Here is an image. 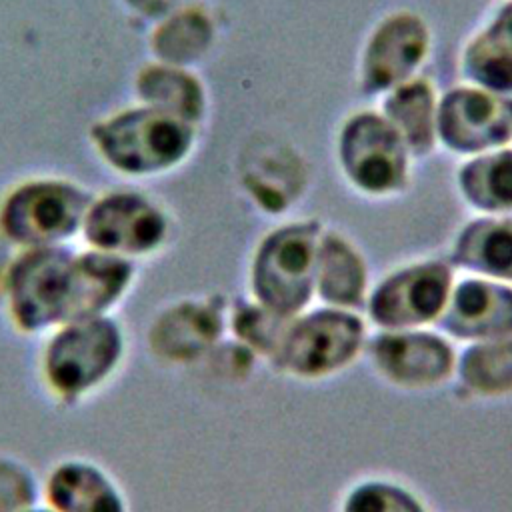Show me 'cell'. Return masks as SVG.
I'll use <instances>...</instances> for the list:
<instances>
[{
    "label": "cell",
    "instance_id": "20",
    "mask_svg": "<svg viewBox=\"0 0 512 512\" xmlns=\"http://www.w3.org/2000/svg\"><path fill=\"white\" fill-rule=\"evenodd\" d=\"M366 266L360 252L338 232L320 234L314 266V292L326 306H358L366 292Z\"/></svg>",
    "mask_w": 512,
    "mask_h": 512
},
{
    "label": "cell",
    "instance_id": "15",
    "mask_svg": "<svg viewBox=\"0 0 512 512\" xmlns=\"http://www.w3.org/2000/svg\"><path fill=\"white\" fill-rule=\"evenodd\" d=\"M374 366L402 386H430L444 380L454 368L450 344L422 330H388L370 344Z\"/></svg>",
    "mask_w": 512,
    "mask_h": 512
},
{
    "label": "cell",
    "instance_id": "26",
    "mask_svg": "<svg viewBox=\"0 0 512 512\" xmlns=\"http://www.w3.org/2000/svg\"><path fill=\"white\" fill-rule=\"evenodd\" d=\"M124 4L140 18L158 22L160 18L182 6V0H124Z\"/></svg>",
    "mask_w": 512,
    "mask_h": 512
},
{
    "label": "cell",
    "instance_id": "7",
    "mask_svg": "<svg viewBox=\"0 0 512 512\" xmlns=\"http://www.w3.org/2000/svg\"><path fill=\"white\" fill-rule=\"evenodd\" d=\"M336 160L348 184L366 196L400 194L410 182L412 156L376 110H356L342 122Z\"/></svg>",
    "mask_w": 512,
    "mask_h": 512
},
{
    "label": "cell",
    "instance_id": "3",
    "mask_svg": "<svg viewBox=\"0 0 512 512\" xmlns=\"http://www.w3.org/2000/svg\"><path fill=\"white\" fill-rule=\"evenodd\" d=\"M198 128L144 104L118 108L88 128L100 162L126 178H160L194 152Z\"/></svg>",
    "mask_w": 512,
    "mask_h": 512
},
{
    "label": "cell",
    "instance_id": "8",
    "mask_svg": "<svg viewBox=\"0 0 512 512\" xmlns=\"http://www.w3.org/2000/svg\"><path fill=\"white\" fill-rule=\"evenodd\" d=\"M364 324L346 308H316L286 326L274 354L278 366L300 376H320L348 364L362 346Z\"/></svg>",
    "mask_w": 512,
    "mask_h": 512
},
{
    "label": "cell",
    "instance_id": "13",
    "mask_svg": "<svg viewBox=\"0 0 512 512\" xmlns=\"http://www.w3.org/2000/svg\"><path fill=\"white\" fill-rule=\"evenodd\" d=\"M222 306L212 298H182L156 310L146 328V346L162 364H186L210 350L222 334Z\"/></svg>",
    "mask_w": 512,
    "mask_h": 512
},
{
    "label": "cell",
    "instance_id": "6",
    "mask_svg": "<svg viewBox=\"0 0 512 512\" xmlns=\"http://www.w3.org/2000/svg\"><path fill=\"white\" fill-rule=\"evenodd\" d=\"M318 220L288 222L262 238L250 266V290L270 312L292 318L314 294Z\"/></svg>",
    "mask_w": 512,
    "mask_h": 512
},
{
    "label": "cell",
    "instance_id": "2",
    "mask_svg": "<svg viewBox=\"0 0 512 512\" xmlns=\"http://www.w3.org/2000/svg\"><path fill=\"white\" fill-rule=\"evenodd\" d=\"M130 352L132 338L118 314L68 320L38 338L34 378L52 406L76 410L122 378Z\"/></svg>",
    "mask_w": 512,
    "mask_h": 512
},
{
    "label": "cell",
    "instance_id": "11",
    "mask_svg": "<svg viewBox=\"0 0 512 512\" xmlns=\"http://www.w3.org/2000/svg\"><path fill=\"white\" fill-rule=\"evenodd\" d=\"M436 138L458 156H476L512 144L502 98L476 86H456L438 98Z\"/></svg>",
    "mask_w": 512,
    "mask_h": 512
},
{
    "label": "cell",
    "instance_id": "5",
    "mask_svg": "<svg viewBox=\"0 0 512 512\" xmlns=\"http://www.w3.org/2000/svg\"><path fill=\"white\" fill-rule=\"evenodd\" d=\"M174 234L168 208L138 188H110L92 196L80 244L134 264L156 258Z\"/></svg>",
    "mask_w": 512,
    "mask_h": 512
},
{
    "label": "cell",
    "instance_id": "16",
    "mask_svg": "<svg viewBox=\"0 0 512 512\" xmlns=\"http://www.w3.org/2000/svg\"><path fill=\"white\" fill-rule=\"evenodd\" d=\"M134 94L138 104L176 116L196 128L206 118L208 94L190 68L146 62L134 76Z\"/></svg>",
    "mask_w": 512,
    "mask_h": 512
},
{
    "label": "cell",
    "instance_id": "9",
    "mask_svg": "<svg viewBox=\"0 0 512 512\" xmlns=\"http://www.w3.org/2000/svg\"><path fill=\"white\" fill-rule=\"evenodd\" d=\"M430 28L410 10L386 14L368 34L358 64V86L364 96H384L412 80L430 52Z\"/></svg>",
    "mask_w": 512,
    "mask_h": 512
},
{
    "label": "cell",
    "instance_id": "22",
    "mask_svg": "<svg viewBox=\"0 0 512 512\" xmlns=\"http://www.w3.org/2000/svg\"><path fill=\"white\" fill-rule=\"evenodd\" d=\"M460 72L470 86L498 98L512 96V50L486 28L476 32L464 44Z\"/></svg>",
    "mask_w": 512,
    "mask_h": 512
},
{
    "label": "cell",
    "instance_id": "12",
    "mask_svg": "<svg viewBox=\"0 0 512 512\" xmlns=\"http://www.w3.org/2000/svg\"><path fill=\"white\" fill-rule=\"evenodd\" d=\"M40 494L54 512H132L118 476L84 454L56 458L40 476Z\"/></svg>",
    "mask_w": 512,
    "mask_h": 512
},
{
    "label": "cell",
    "instance_id": "14",
    "mask_svg": "<svg viewBox=\"0 0 512 512\" xmlns=\"http://www.w3.org/2000/svg\"><path fill=\"white\" fill-rule=\"evenodd\" d=\"M440 326L462 340H500L512 336V286L490 278H464L452 286Z\"/></svg>",
    "mask_w": 512,
    "mask_h": 512
},
{
    "label": "cell",
    "instance_id": "17",
    "mask_svg": "<svg viewBox=\"0 0 512 512\" xmlns=\"http://www.w3.org/2000/svg\"><path fill=\"white\" fill-rule=\"evenodd\" d=\"M436 106L438 96L432 82L420 76L396 86L382 98L380 114L398 132L412 160L426 158L438 144Z\"/></svg>",
    "mask_w": 512,
    "mask_h": 512
},
{
    "label": "cell",
    "instance_id": "18",
    "mask_svg": "<svg viewBox=\"0 0 512 512\" xmlns=\"http://www.w3.org/2000/svg\"><path fill=\"white\" fill-rule=\"evenodd\" d=\"M216 26L210 12L200 4H182L154 22L148 48L156 62L192 68L212 48Z\"/></svg>",
    "mask_w": 512,
    "mask_h": 512
},
{
    "label": "cell",
    "instance_id": "1",
    "mask_svg": "<svg viewBox=\"0 0 512 512\" xmlns=\"http://www.w3.org/2000/svg\"><path fill=\"white\" fill-rule=\"evenodd\" d=\"M138 280V266L80 244L20 250L0 260V310L22 338L56 326L118 314Z\"/></svg>",
    "mask_w": 512,
    "mask_h": 512
},
{
    "label": "cell",
    "instance_id": "19",
    "mask_svg": "<svg viewBox=\"0 0 512 512\" xmlns=\"http://www.w3.org/2000/svg\"><path fill=\"white\" fill-rule=\"evenodd\" d=\"M452 262L482 278L512 282V216L470 220L454 240Z\"/></svg>",
    "mask_w": 512,
    "mask_h": 512
},
{
    "label": "cell",
    "instance_id": "24",
    "mask_svg": "<svg viewBox=\"0 0 512 512\" xmlns=\"http://www.w3.org/2000/svg\"><path fill=\"white\" fill-rule=\"evenodd\" d=\"M40 502V474L34 466L12 452H0V512H24Z\"/></svg>",
    "mask_w": 512,
    "mask_h": 512
},
{
    "label": "cell",
    "instance_id": "29",
    "mask_svg": "<svg viewBox=\"0 0 512 512\" xmlns=\"http://www.w3.org/2000/svg\"><path fill=\"white\" fill-rule=\"evenodd\" d=\"M24 512H54V510H50L46 504H36V506H32V508H28V510H24Z\"/></svg>",
    "mask_w": 512,
    "mask_h": 512
},
{
    "label": "cell",
    "instance_id": "23",
    "mask_svg": "<svg viewBox=\"0 0 512 512\" xmlns=\"http://www.w3.org/2000/svg\"><path fill=\"white\" fill-rule=\"evenodd\" d=\"M456 368L470 390L482 394L512 390V336L468 346L460 354Z\"/></svg>",
    "mask_w": 512,
    "mask_h": 512
},
{
    "label": "cell",
    "instance_id": "27",
    "mask_svg": "<svg viewBox=\"0 0 512 512\" xmlns=\"http://www.w3.org/2000/svg\"><path fill=\"white\" fill-rule=\"evenodd\" d=\"M484 28L512 50V0H506Z\"/></svg>",
    "mask_w": 512,
    "mask_h": 512
},
{
    "label": "cell",
    "instance_id": "28",
    "mask_svg": "<svg viewBox=\"0 0 512 512\" xmlns=\"http://www.w3.org/2000/svg\"><path fill=\"white\" fill-rule=\"evenodd\" d=\"M502 104H504V112H506V116H508L510 132H512V96H508V98H502Z\"/></svg>",
    "mask_w": 512,
    "mask_h": 512
},
{
    "label": "cell",
    "instance_id": "21",
    "mask_svg": "<svg viewBox=\"0 0 512 512\" xmlns=\"http://www.w3.org/2000/svg\"><path fill=\"white\" fill-rule=\"evenodd\" d=\"M456 186L468 206L486 216H512V146L466 158Z\"/></svg>",
    "mask_w": 512,
    "mask_h": 512
},
{
    "label": "cell",
    "instance_id": "25",
    "mask_svg": "<svg viewBox=\"0 0 512 512\" xmlns=\"http://www.w3.org/2000/svg\"><path fill=\"white\" fill-rule=\"evenodd\" d=\"M342 512H426L406 488L386 480H366L350 490Z\"/></svg>",
    "mask_w": 512,
    "mask_h": 512
},
{
    "label": "cell",
    "instance_id": "10",
    "mask_svg": "<svg viewBox=\"0 0 512 512\" xmlns=\"http://www.w3.org/2000/svg\"><path fill=\"white\" fill-rule=\"evenodd\" d=\"M454 276L448 264L424 260L388 274L370 294L368 314L386 330H410L440 318Z\"/></svg>",
    "mask_w": 512,
    "mask_h": 512
},
{
    "label": "cell",
    "instance_id": "4",
    "mask_svg": "<svg viewBox=\"0 0 512 512\" xmlns=\"http://www.w3.org/2000/svg\"><path fill=\"white\" fill-rule=\"evenodd\" d=\"M94 192L64 176H32L0 196V260L48 246L74 244Z\"/></svg>",
    "mask_w": 512,
    "mask_h": 512
}]
</instances>
